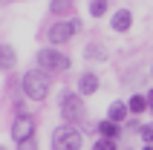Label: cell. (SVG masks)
Here are the masks:
<instances>
[{"label":"cell","mask_w":153,"mask_h":150,"mask_svg":"<svg viewBox=\"0 0 153 150\" xmlns=\"http://www.w3.org/2000/svg\"><path fill=\"white\" fill-rule=\"evenodd\" d=\"M49 90H52V81H49V75L43 72V69H29L23 75V95L26 98L43 101L49 95Z\"/></svg>","instance_id":"1"},{"label":"cell","mask_w":153,"mask_h":150,"mask_svg":"<svg viewBox=\"0 0 153 150\" xmlns=\"http://www.w3.org/2000/svg\"><path fill=\"white\" fill-rule=\"evenodd\" d=\"M58 107H61V118L67 121V124L75 127L78 121H84V98L78 95V92H61V101H58Z\"/></svg>","instance_id":"2"},{"label":"cell","mask_w":153,"mask_h":150,"mask_svg":"<svg viewBox=\"0 0 153 150\" xmlns=\"http://www.w3.org/2000/svg\"><path fill=\"white\" fill-rule=\"evenodd\" d=\"M81 144H84V136L72 124H61L52 130V150H81Z\"/></svg>","instance_id":"3"},{"label":"cell","mask_w":153,"mask_h":150,"mask_svg":"<svg viewBox=\"0 0 153 150\" xmlns=\"http://www.w3.org/2000/svg\"><path fill=\"white\" fill-rule=\"evenodd\" d=\"M69 55L67 52H58L55 46H46V49L38 52V69H43V72H64V69H69Z\"/></svg>","instance_id":"4"},{"label":"cell","mask_w":153,"mask_h":150,"mask_svg":"<svg viewBox=\"0 0 153 150\" xmlns=\"http://www.w3.org/2000/svg\"><path fill=\"white\" fill-rule=\"evenodd\" d=\"M35 130H38V121H35V116H29V113H20V116L12 121V142H15V144L29 142V139H35Z\"/></svg>","instance_id":"5"},{"label":"cell","mask_w":153,"mask_h":150,"mask_svg":"<svg viewBox=\"0 0 153 150\" xmlns=\"http://www.w3.org/2000/svg\"><path fill=\"white\" fill-rule=\"evenodd\" d=\"M81 29V23L78 20H58V23L49 26V32H46V38H49L52 46H64L67 41H72V35Z\"/></svg>","instance_id":"6"},{"label":"cell","mask_w":153,"mask_h":150,"mask_svg":"<svg viewBox=\"0 0 153 150\" xmlns=\"http://www.w3.org/2000/svg\"><path fill=\"white\" fill-rule=\"evenodd\" d=\"M110 29L113 32H127V29H133V12L130 9H119L110 17Z\"/></svg>","instance_id":"7"},{"label":"cell","mask_w":153,"mask_h":150,"mask_svg":"<svg viewBox=\"0 0 153 150\" xmlns=\"http://www.w3.org/2000/svg\"><path fill=\"white\" fill-rule=\"evenodd\" d=\"M93 92H98V75L95 72H81L78 75V95L87 98V95H93Z\"/></svg>","instance_id":"8"},{"label":"cell","mask_w":153,"mask_h":150,"mask_svg":"<svg viewBox=\"0 0 153 150\" xmlns=\"http://www.w3.org/2000/svg\"><path fill=\"white\" fill-rule=\"evenodd\" d=\"M15 67H17V52L9 43H0V69L3 72H12Z\"/></svg>","instance_id":"9"},{"label":"cell","mask_w":153,"mask_h":150,"mask_svg":"<svg viewBox=\"0 0 153 150\" xmlns=\"http://www.w3.org/2000/svg\"><path fill=\"white\" fill-rule=\"evenodd\" d=\"M127 104H124V101H113L110 104V110H107V118H110V121H116V124H121V121H127Z\"/></svg>","instance_id":"10"},{"label":"cell","mask_w":153,"mask_h":150,"mask_svg":"<svg viewBox=\"0 0 153 150\" xmlns=\"http://www.w3.org/2000/svg\"><path fill=\"white\" fill-rule=\"evenodd\" d=\"M98 133H101V139H113V142H116V139H119V124H116V121H110V118H107V121H98Z\"/></svg>","instance_id":"11"},{"label":"cell","mask_w":153,"mask_h":150,"mask_svg":"<svg viewBox=\"0 0 153 150\" xmlns=\"http://www.w3.org/2000/svg\"><path fill=\"white\" fill-rule=\"evenodd\" d=\"M127 110L133 113V116H139V113L150 110V107H147V95H130V98H127Z\"/></svg>","instance_id":"12"},{"label":"cell","mask_w":153,"mask_h":150,"mask_svg":"<svg viewBox=\"0 0 153 150\" xmlns=\"http://www.w3.org/2000/svg\"><path fill=\"white\" fill-rule=\"evenodd\" d=\"M110 9V0H90V15L93 17H104Z\"/></svg>","instance_id":"13"},{"label":"cell","mask_w":153,"mask_h":150,"mask_svg":"<svg viewBox=\"0 0 153 150\" xmlns=\"http://www.w3.org/2000/svg\"><path fill=\"white\" fill-rule=\"evenodd\" d=\"M84 55H87L90 61H104V58H107V52H104V46H98V43H90V46L84 49Z\"/></svg>","instance_id":"14"},{"label":"cell","mask_w":153,"mask_h":150,"mask_svg":"<svg viewBox=\"0 0 153 150\" xmlns=\"http://www.w3.org/2000/svg\"><path fill=\"white\" fill-rule=\"evenodd\" d=\"M72 3H75V0H52L49 9L55 15H67V12H72Z\"/></svg>","instance_id":"15"},{"label":"cell","mask_w":153,"mask_h":150,"mask_svg":"<svg viewBox=\"0 0 153 150\" xmlns=\"http://www.w3.org/2000/svg\"><path fill=\"white\" fill-rule=\"evenodd\" d=\"M139 136H142V142H145V144H153V124H142Z\"/></svg>","instance_id":"16"},{"label":"cell","mask_w":153,"mask_h":150,"mask_svg":"<svg viewBox=\"0 0 153 150\" xmlns=\"http://www.w3.org/2000/svg\"><path fill=\"white\" fill-rule=\"evenodd\" d=\"M93 150H119V147H116L113 139H98V142L93 144Z\"/></svg>","instance_id":"17"},{"label":"cell","mask_w":153,"mask_h":150,"mask_svg":"<svg viewBox=\"0 0 153 150\" xmlns=\"http://www.w3.org/2000/svg\"><path fill=\"white\" fill-rule=\"evenodd\" d=\"M17 150H38V142H35V139H29V142L17 144Z\"/></svg>","instance_id":"18"},{"label":"cell","mask_w":153,"mask_h":150,"mask_svg":"<svg viewBox=\"0 0 153 150\" xmlns=\"http://www.w3.org/2000/svg\"><path fill=\"white\" fill-rule=\"evenodd\" d=\"M147 107H150V113H153V90L147 92Z\"/></svg>","instance_id":"19"},{"label":"cell","mask_w":153,"mask_h":150,"mask_svg":"<svg viewBox=\"0 0 153 150\" xmlns=\"http://www.w3.org/2000/svg\"><path fill=\"white\" fill-rule=\"evenodd\" d=\"M142 150H153V144H145V147H142Z\"/></svg>","instance_id":"20"},{"label":"cell","mask_w":153,"mask_h":150,"mask_svg":"<svg viewBox=\"0 0 153 150\" xmlns=\"http://www.w3.org/2000/svg\"><path fill=\"white\" fill-rule=\"evenodd\" d=\"M6 3H12V0H0V6H6Z\"/></svg>","instance_id":"21"},{"label":"cell","mask_w":153,"mask_h":150,"mask_svg":"<svg viewBox=\"0 0 153 150\" xmlns=\"http://www.w3.org/2000/svg\"><path fill=\"white\" fill-rule=\"evenodd\" d=\"M0 150H6V147H3V144H0Z\"/></svg>","instance_id":"22"},{"label":"cell","mask_w":153,"mask_h":150,"mask_svg":"<svg viewBox=\"0 0 153 150\" xmlns=\"http://www.w3.org/2000/svg\"><path fill=\"white\" fill-rule=\"evenodd\" d=\"M150 72H153V69H150Z\"/></svg>","instance_id":"23"}]
</instances>
